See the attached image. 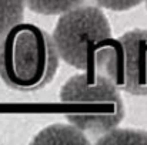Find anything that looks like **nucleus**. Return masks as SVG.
<instances>
[{
  "label": "nucleus",
  "mask_w": 147,
  "mask_h": 145,
  "mask_svg": "<svg viewBox=\"0 0 147 145\" xmlns=\"http://www.w3.org/2000/svg\"><path fill=\"white\" fill-rule=\"evenodd\" d=\"M59 57L56 43L46 30L20 23L0 39V77L11 90H42L54 78Z\"/></svg>",
  "instance_id": "1"
},
{
  "label": "nucleus",
  "mask_w": 147,
  "mask_h": 145,
  "mask_svg": "<svg viewBox=\"0 0 147 145\" xmlns=\"http://www.w3.org/2000/svg\"><path fill=\"white\" fill-rule=\"evenodd\" d=\"M59 97L64 117L82 131L106 134L124 117L120 90L97 70L70 77Z\"/></svg>",
  "instance_id": "2"
},
{
  "label": "nucleus",
  "mask_w": 147,
  "mask_h": 145,
  "mask_svg": "<svg viewBox=\"0 0 147 145\" xmlns=\"http://www.w3.org/2000/svg\"><path fill=\"white\" fill-rule=\"evenodd\" d=\"M53 40L64 63L77 70L96 71L100 51L113 39L109 20L100 9L79 6L59 19Z\"/></svg>",
  "instance_id": "3"
},
{
  "label": "nucleus",
  "mask_w": 147,
  "mask_h": 145,
  "mask_svg": "<svg viewBox=\"0 0 147 145\" xmlns=\"http://www.w3.org/2000/svg\"><path fill=\"white\" fill-rule=\"evenodd\" d=\"M96 70L119 90L147 96V30L136 29L110 40L98 54Z\"/></svg>",
  "instance_id": "4"
},
{
  "label": "nucleus",
  "mask_w": 147,
  "mask_h": 145,
  "mask_svg": "<svg viewBox=\"0 0 147 145\" xmlns=\"http://www.w3.org/2000/svg\"><path fill=\"white\" fill-rule=\"evenodd\" d=\"M33 144H89V140L76 125L56 124L36 135Z\"/></svg>",
  "instance_id": "5"
},
{
  "label": "nucleus",
  "mask_w": 147,
  "mask_h": 145,
  "mask_svg": "<svg viewBox=\"0 0 147 145\" xmlns=\"http://www.w3.org/2000/svg\"><path fill=\"white\" fill-rule=\"evenodd\" d=\"M24 0H0V39L24 17Z\"/></svg>",
  "instance_id": "6"
},
{
  "label": "nucleus",
  "mask_w": 147,
  "mask_h": 145,
  "mask_svg": "<svg viewBox=\"0 0 147 145\" xmlns=\"http://www.w3.org/2000/svg\"><path fill=\"white\" fill-rule=\"evenodd\" d=\"M26 6L39 14H60L79 7L84 0H24Z\"/></svg>",
  "instance_id": "7"
},
{
  "label": "nucleus",
  "mask_w": 147,
  "mask_h": 145,
  "mask_svg": "<svg viewBox=\"0 0 147 145\" xmlns=\"http://www.w3.org/2000/svg\"><path fill=\"white\" fill-rule=\"evenodd\" d=\"M101 144H147V132L136 130H111L97 141Z\"/></svg>",
  "instance_id": "8"
},
{
  "label": "nucleus",
  "mask_w": 147,
  "mask_h": 145,
  "mask_svg": "<svg viewBox=\"0 0 147 145\" xmlns=\"http://www.w3.org/2000/svg\"><path fill=\"white\" fill-rule=\"evenodd\" d=\"M143 0H96L100 7L114 10V11H124L131 7H136L142 3Z\"/></svg>",
  "instance_id": "9"
},
{
  "label": "nucleus",
  "mask_w": 147,
  "mask_h": 145,
  "mask_svg": "<svg viewBox=\"0 0 147 145\" xmlns=\"http://www.w3.org/2000/svg\"><path fill=\"white\" fill-rule=\"evenodd\" d=\"M146 4H147V0H146Z\"/></svg>",
  "instance_id": "10"
}]
</instances>
